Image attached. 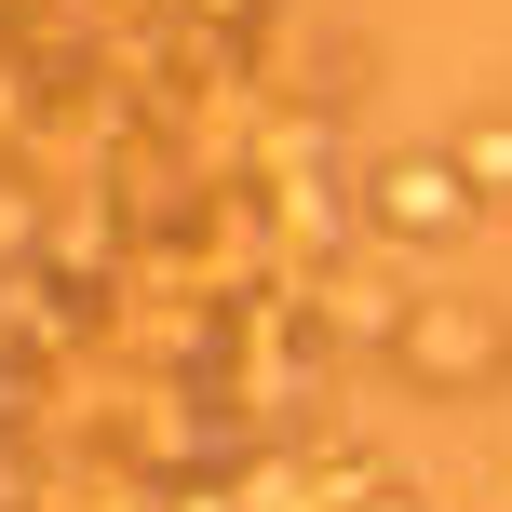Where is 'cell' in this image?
<instances>
[]
</instances>
